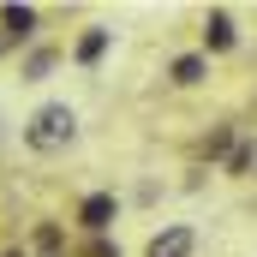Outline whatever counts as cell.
<instances>
[{
	"mask_svg": "<svg viewBox=\"0 0 257 257\" xmlns=\"http://www.w3.org/2000/svg\"><path fill=\"white\" fill-rule=\"evenodd\" d=\"M203 42L221 54V48H233V18L227 12H209V24H203Z\"/></svg>",
	"mask_w": 257,
	"mask_h": 257,
	"instance_id": "277c9868",
	"label": "cell"
},
{
	"mask_svg": "<svg viewBox=\"0 0 257 257\" xmlns=\"http://www.w3.org/2000/svg\"><path fill=\"white\" fill-rule=\"evenodd\" d=\"M78 138V114L66 108V102H48V108H36L30 114V126H24V144L36 150V156H54Z\"/></svg>",
	"mask_w": 257,
	"mask_h": 257,
	"instance_id": "6da1fadb",
	"label": "cell"
},
{
	"mask_svg": "<svg viewBox=\"0 0 257 257\" xmlns=\"http://www.w3.org/2000/svg\"><path fill=\"white\" fill-rule=\"evenodd\" d=\"M192 245H197L192 227H162V233L150 239V257H192Z\"/></svg>",
	"mask_w": 257,
	"mask_h": 257,
	"instance_id": "7a4b0ae2",
	"label": "cell"
},
{
	"mask_svg": "<svg viewBox=\"0 0 257 257\" xmlns=\"http://www.w3.org/2000/svg\"><path fill=\"white\" fill-rule=\"evenodd\" d=\"M102 54H108V30H84L78 36V66H96Z\"/></svg>",
	"mask_w": 257,
	"mask_h": 257,
	"instance_id": "5b68a950",
	"label": "cell"
},
{
	"mask_svg": "<svg viewBox=\"0 0 257 257\" xmlns=\"http://www.w3.org/2000/svg\"><path fill=\"white\" fill-rule=\"evenodd\" d=\"M203 72H209L203 54H180V60H174V84H186V90H192V84H203Z\"/></svg>",
	"mask_w": 257,
	"mask_h": 257,
	"instance_id": "8992f818",
	"label": "cell"
},
{
	"mask_svg": "<svg viewBox=\"0 0 257 257\" xmlns=\"http://www.w3.org/2000/svg\"><path fill=\"white\" fill-rule=\"evenodd\" d=\"M0 24H6V36H30L36 12H30V6H6V12H0Z\"/></svg>",
	"mask_w": 257,
	"mask_h": 257,
	"instance_id": "52a82bcc",
	"label": "cell"
},
{
	"mask_svg": "<svg viewBox=\"0 0 257 257\" xmlns=\"http://www.w3.org/2000/svg\"><path fill=\"white\" fill-rule=\"evenodd\" d=\"M78 221L90 227V233H102L108 221H114V197L108 192H96V197H84V209H78Z\"/></svg>",
	"mask_w": 257,
	"mask_h": 257,
	"instance_id": "3957f363",
	"label": "cell"
},
{
	"mask_svg": "<svg viewBox=\"0 0 257 257\" xmlns=\"http://www.w3.org/2000/svg\"><path fill=\"white\" fill-rule=\"evenodd\" d=\"M6 257H24V251H6Z\"/></svg>",
	"mask_w": 257,
	"mask_h": 257,
	"instance_id": "ba28073f",
	"label": "cell"
}]
</instances>
